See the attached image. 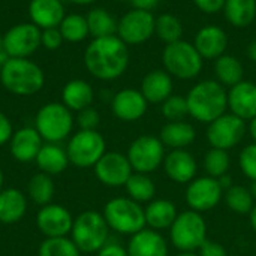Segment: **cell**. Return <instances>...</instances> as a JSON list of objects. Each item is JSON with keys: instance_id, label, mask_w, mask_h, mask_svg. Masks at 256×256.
<instances>
[{"instance_id": "obj_31", "label": "cell", "mask_w": 256, "mask_h": 256, "mask_svg": "<svg viewBox=\"0 0 256 256\" xmlns=\"http://www.w3.org/2000/svg\"><path fill=\"white\" fill-rule=\"evenodd\" d=\"M214 75L224 87H234L244 78L243 63L231 54H224L214 60Z\"/></svg>"}, {"instance_id": "obj_50", "label": "cell", "mask_w": 256, "mask_h": 256, "mask_svg": "<svg viewBox=\"0 0 256 256\" xmlns=\"http://www.w3.org/2000/svg\"><path fill=\"white\" fill-rule=\"evenodd\" d=\"M8 58H9V54H8V51H6L3 36H0V64H3Z\"/></svg>"}, {"instance_id": "obj_28", "label": "cell", "mask_w": 256, "mask_h": 256, "mask_svg": "<svg viewBox=\"0 0 256 256\" xmlns=\"http://www.w3.org/2000/svg\"><path fill=\"white\" fill-rule=\"evenodd\" d=\"M94 99L93 87L84 80H70L64 84L62 90V104L70 111L80 112L84 108L92 106Z\"/></svg>"}, {"instance_id": "obj_46", "label": "cell", "mask_w": 256, "mask_h": 256, "mask_svg": "<svg viewBox=\"0 0 256 256\" xmlns=\"http://www.w3.org/2000/svg\"><path fill=\"white\" fill-rule=\"evenodd\" d=\"M12 135H14L12 123L8 118V116L0 111V146L9 142L10 138H12Z\"/></svg>"}, {"instance_id": "obj_19", "label": "cell", "mask_w": 256, "mask_h": 256, "mask_svg": "<svg viewBox=\"0 0 256 256\" xmlns=\"http://www.w3.org/2000/svg\"><path fill=\"white\" fill-rule=\"evenodd\" d=\"M228 110L244 122L256 117V84L243 80L228 90Z\"/></svg>"}, {"instance_id": "obj_4", "label": "cell", "mask_w": 256, "mask_h": 256, "mask_svg": "<svg viewBox=\"0 0 256 256\" xmlns=\"http://www.w3.org/2000/svg\"><path fill=\"white\" fill-rule=\"evenodd\" d=\"M104 218L110 230L132 237L134 234L147 228L144 207L140 202L128 198H114L104 207Z\"/></svg>"}, {"instance_id": "obj_38", "label": "cell", "mask_w": 256, "mask_h": 256, "mask_svg": "<svg viewBox=\"0 0 256 256\" xmlns=\"http://www.w3.org/2000/svg\"><path fill=\"white\" fill-rule=\"evenodd\" d=\"M204 171L207 172L208 177L219 178L225 174H228L230 166H231V158L226 150L220 148H210L202 159Z\"/></svg>"}, {"instance_id": "obj_15", "label": "cell", "mask_w": 256, "mask_h": 256, "mask_svg": "<svg viewBox=\"0 0 256 256\" xmlns=\"http://www.w3.org/2000/svg\"><path fill=\"white\" fill-rule=\"evenodd\" d=\"M98 180L108 188H122L134 174L126 154L118 152H106L93 166Z\"/></svg>"}, {"instance_id": "obj_27", "label": "cell", "mask_w": 256, "mask_h": 256, "mask_svg": "<svg viewBox=\"0 0 256 256\" xmlns=\"http://www.w3.org/2000/svg\"><path fill=\"white\" fill-rule=\"evenodd\" d=\"M34 162L40 170V172H45L48 176L62 174L70 164L68 152L54 142H45L39 150Z\"/></svg>"}, {"instance_id": "obj_57", "label": "cell", "mask_w": 256, "mask_h": 256, "mask_svg": "<svg viewBox=\"0 0 256 256\" xmlns=\"http://www.w3.org/2000/svg\"><path fill=\"white\" fill-rule=\"evenodd\" d=\"M3 182H4V177H3V171L0 168V192L3 190Z\"/></svg>"}, {"instance_id": "obj_40", "label": "cell", "mask_w": 256, "mask_h": 256, "mask_svg": "<svg viewBox=\"0 0 256 256\" xmlns=\"http://www.w3.org/2000/svg\"><path fill=\"white\" fill-rule=\"evenodd\" d=\"M162 114L168 122H182L189 116L186 96L171 94L165 102H162Z\"/></svg>"}, {"instance_id": "obj_42", "label": "cell", "mask_w": 256, "mask_h": 256, "mask_svg": "<svg viewBox=\"0 0 256 256\" xmlns=\"http://www.w3.org/2000/svg\"><path fill=\"white\" fill-rule=\"evenodd\" d=\"M76 123H78L80 129H82V130H96L100 123V116H99L98 110L88 106L78 112Z\"/></svg>"}, {"instance_id": "obj_14", "label": "cell", "mask_w": 256, "mask_h": 256, "mask_svg": "<svg viewBox=\"0 0 256 256\" xmlns=\"http://www.w3.org/2000/svg\"><path fill=\"white\" fill-rule=\"evenodd\" d=\"M40 28L33 22H21L12 26L4 34V46L9 57L28 58L40 46Z\"/></svg>"}, {"instance_id": "obj_26", "label": "cell", "mask_w": 256, "mask_h": 256, "mask_svg": "<svg viewBox=\"0 0 256 256\" xmlns=\"http://www.w3.org/2000/svg\"><path fill=\"white\" fill-rule=\"evenodd\" d=\"M159 138L165 147L171 150H182V148L189 147L195 141L196 132H195V128L186 120L168 122L162 128Z\"/></svg>"}, {"instance_id": "obj_32", "label": "cell", "mask_w": 256, "mask_h": 256, "mask_svg": "<svg viewBox=\"0 0 256 256\" xmlns=\"http://www.w3.org/2000/svg\"><path fill=\"white\" fill-rule=\"evenodd\" d=\"M88 32L93 39L117 34L118 21L104 8H94L86 15Z\"/></svg>"}, {"instance_id": "obj_53", "label": "cell", "mask_w": 256, "mask_h": 256, "mask_svg": "<svg viewBox=\"0 0 256 256\" xmlns=\"http://www.w3.org/2000/svg\"><path fill=\"white\" fill-rule=\"evenodd\" d=\"M248 54H249V57L254 60V62H256V39L249 45V50H248Z\"/></svg>"}, {"instance_id": "obj_44", "label": "cell", "mask_w": 256, "mask_h": 256, "mask_svg": "<svg viewBox=\"0 0 256 256\" xmlns=\"http://www.w3.org/2000/svg\"><path fill=\"white\" fill-rule=\"evenodd\" d=\"M198 255L200 256H228L226 249L218 243V242H213V240H206L202 243V246L198 249Z\"/></svg>"}, {"instance_id": "obj_29", "label": "cell", "mask_w": 256, "mask_h": 256, "mask_svg": "<svg viewBox=\"0 0 256 256\" xmlns=\"http://www.w3.org/2000/svg\"><path fill=\"white\" fill-rule=\"evenodd\" d=\"M27 212V200L18 189H3L0 192V222L12 225L20 222Z\"/></svg>"}, {"instance_id": "obj_6", "label": "cell", "mask_w": 256, "mask_h": 256, "mask_svg": "<svg viewBox=\"0 0 256 256\" xmlns=\"http://www.w3.org/2000/svg\"><path fill=\"white\" fill-rule=\"evenodd\" d=\"M165 70L178 80H194L202 70L204 58L196 51L195 45L186 40L168 44L162 52Z\"/></svg>"}, {"instance_id": "obj_33", "label": "cell", "mask_w": 256, "mask_h": 256, "mask_svg": "<svg viewBox=\"0 0 256 256\" xmlns=\"http://www.w3.org/2000/svg\"><path fill=\"white\" fill-rule=\"evenodd\" d=\"M130 200L136 202H150L156 196V184L148 174L134 172L124 184Z\"/></svg>"}, {"instance_id": "obj_5", "label": "cell", "mask_w": 256, "mask_h": 256, "mask_svg": "<svg viewBox=\"0 0 256 256\" xmlns=\"http://www.w3.org/2000/svg\"><path fill=\"white\" fill-rule=\"evenodd\" d=\"M110 237V226L104 218V214L98 212H84L74 219L70 238L76 244L81 252L94 254L99 252L106 243Z\"/></svg>"}, {"instance_id": "obj_37", "label": "cell", "mask_w": 256, "mask_h": 256, "mask_svg": "<svg viewBox=\"0 0 256 256\" xmlns=\"http://www.w3.org/2000/svg\"><path fill=\"white\" fill-rule=\"evenodd\" d=\"M183 32H184L183 24H182L180 18H177L176 15H172V14H160L159 16H156L154 34L160 40H164L166 45L182 40Z\"/></svg>"}, {"instance_id": "obj_56", "label": "cell", "mask_w": 256, "mask_h": 256, "mask_svg": "<svg viewBox=\"0 0 256 256\" xmlns=\"http://www.w3.org/2000/svg\"><path fill=\"white\" fill-rule=\"evenodd\" d=\"M176 256H200L196 252H180L178 255Z\"/></svg>"}, {"instance_id": "obj_24", "label": "cell", "mask_w": 256, "mask_h": 256, "mask_svg": "<svg viewBox=\"0 0 256 256\" xmlns=\"http://www.w3.org/2000/svg\"><path fill=\"white\" fill-rule=\"evenodd\" d=\"M174 90L172 76L166 70L154 69L148 72L141 81V93L148 104L165 102Z\"/></svg>"}, {"instance_id": "obj_58", "label": "cell", "mask_w": 256, "mask_h": 256, "mask_svg": "<svg viewBox=\"0 0 256 256\" xmlns=\"http://www.w3.org/2000/svg\"><path fill=\"white\" fill-rule=\"evenodd\" d=\"M117 2H130V0H117Z\"/></svg>"}, {"instance_id": "obj_8", "label": "cell", "mask_w": 256, "mask_h": 256, "mask_svg": "<svg viewBox=\"0 0 256 256\" xmlns=\"http://www.w3.org/2000/svg\"><path fill=\"white\" fill-rule=\"evenodd\" d=\"M170 240L180 252H196L207 240V224L202 214L194 210L178 213L170 228Z\"/></svg>"}, {"instance_id": "obj_20", "label": "cell", "mask_w": 256, "mask_h": 256, "mask_svg": "<svg viewBox=\"0 0 256 256\" xmlns=\"http://www.w3.org/2000/svg\"><path fill=\"white\" fill-rule=\"evenodd\" d=\"M194 45L204 60H216L226 54L228 34L219 26H206L198 30L194 39Z\"/></svg>"}, {"instance_id": "obj_54", "label": "cell", "mask_w": 256, "mask_h": 256, "mask_svg": "<svg viewBox=\"0 0 256 256\" xmlns=\"http://www.w3.org/2000/svg\"><path fill=\"white\" fill-rule=\"evenodd\" d=\"M68 2H70V3H74V4H92V3H94V2H98V0H68Z\"/></svg>"}, {"instance_id": "obj_55", "label": "cell", "mask_w": 256, "mask_h": 256, "mask_svg": "<svg viewBox=\"0 0 256 256\" xmlns=\"http://www.w3.org/2000/svg\"><path fill=\"white\" fill-rule=\"evenodd\" d=\"M249 190H250L252 196L256 200V182H250V188H249Z\"/></svg>"}, {"instance_id": "obj_34", "label": "cell", "mask_w": 256, "mask_h": 256, "mask_svg": "<svg viewBox=\"0 0 256 256\" xmlns=\"http://www.w3.org/2000/svg\"><path fill=\"white\" fill-rule=\"evenodd\" d=\"M58 30L63 36V40L72 42V44L82 42L84 39H87L90 36L87 20H86V16H82L80 14L64 15V18L62 20V22L58 26Z\"/></svg>"}, {"instance_id": "obj_59", "label": "cell", "mask_w": 256, "mask_h": 256, "mask_svg": "<svg viewBox=\"0 0 256 256\" xmlns=\"http://www.w3.org/2000/svg\"><path fill=\"white\" fill-rule=\"evenodd\" d=\"M0 70H2V64H0Z\"/></svg>"}, {"instance_id": "obj_18", "label": "cell", "mask_w": 256, "mask_h": 256, "mask_svg": "<svg viewBox=\"0 0 256 256\" xmlns=\"http://www.w3.org/2000/svg\"><path fill=\"white\" fill-rule=\"evenodd\" d=\"M164 170L170 180L178 184H189L198 171L196 159L190 152L186 148L182 150H171L164 159Z\"/></svg>"}, {"instance_id": "obj_7", "label": "cell", "mask_w": 256, "mask_h": 256, "mask_svg": "<svg viewBox=\"0 0 256 256\" xmlns=\"http://www.w3.org/2000/svg\"><path fill=\"white\" fill-rule=\"evenodd\" d=\"M34 129L45 142L58 144L66 140L74 129L72 111L58 102L45 104L36 114Z\"/></svg>"}, {"instance_id": "obj_25", "label": "cell", "mask_w": 256, "mask_h": 256, "mask_svg": "<svg viewBox=\"0 0 256 256\" xmlns=\"http://www.w3.org/2000/svg\"><path fill=\"white\" fill-rule=\"evenodd\" d=\"M146 214V225L153 231H164L170 230L174 220L178 216L177 206L170 200H153L144 207Z\"/></svg>"}, {"instance_id": "obj_43", "label": "cell", "mask_w": 256, "mask_h": 256, "mask_svg": "<svg viewBox=\"0 0 256 256\" xmlns=\"http://www.w3.org/2000/svg\"><path fill=\"white\" fill-rule=\"evenodd\" d=\"M63 44V36L58 30V27H52V28H45L40 32V46L54 51L57 48H60Z\"/></svg>"}, {"instance_id": "obj_47", "label": "cell", "mask_w": 256, "mask_h": 256, "mask_svg": "<svg viewBox=\"0 0 256 256\" xmlns=\"http://www.w3.org/2000/svg\"><path fill=\"white\" fill-rule=\"evenodd\" d=\"M96 256H129L128 249L123 248L118 243H106L99 252H96Z\"/></svg>"}, {"instance_id": "obj_35", "label": "cell", "mask_w": 256, "mask_h": 256, "mask_svg": "<svg viewBox=\"0 0 256 256\" xmlns=\"http://www.w3.org/2000/svg\"><path fill=\"white\" fill-rule=\"evenodd\" d=\"M224 200L228 208L237 214H249L255 206V198L252 196L249 188L232 184L224 192Z\"/></svg>"}, {"instance_id": "obj_41", "label": "cell", "mask_w": 256, "mask_h": 256, "mask_svg": "<svg viewBox=\"0 0 256 256\" xmlns=\"http://www.w3.org/2000/svg\"><path fill=\"white\" fill-rule=\"evenodd\" d=\"M238 165L242 172L250 180L256 182V142L246 146L238 156Z\"/></svg>"}, {"instance_id": "obj_10", "label": "cell", "mask_w": 256, "mask_h": 256, "mask_svg": "<svg viewBox=\"0 0 256 256\" xmlns=\"http://www.w3.org/2000/svg\"><path fill=\"white\" fill-rule=\"evenodd\" d=\"M128 159L134 172L150 174L164 165L165 159V146L159 136L154 135H141L135 138L128 148Z\"/></svg>"}, {"instance_id": "obj_30", "label": "cell", "mask_w": 256, "mask_h": 256, "mask_svg": "<svg viewBox=\"0 0 256 256\" xmlns=\"http://www.w3.org/2000/svg\"><path fill=\"white\" fill-rule=\"evenodd\" d=\"M222 10L231 26L244 28L256 20V0H225Z\"/></svg>"}, {"instance_id": "obj_17", "label": "cell", "mask_w": 256, "mask_h": 256, "mask_svg": "<svg viewBox=\"0 0 256 256\" xmlns=\"http://www.w3.org/2000/svg\"><path fill=\"white\" fill-rule=\"evenodd\" d=\"M148 102L142 96L141 90L123 88L117 92L111 100V110L114 116L122 122H136L147 112Z\"/></svg>"}, {"instance_id": "obj_45", "label": "cell", "mask_w": 256, "mask_h": 256, "mask_svg": "<svg viewBox=\"0 0 256 256\" xmlns=\"http://www.w3.org/2000/svg\"><path fill=\"white\" fill-rule=\"evenodd\" d=\"M192 2L201 12L208 15H214L220 12L225 4V0H192Z\"/></svg>"}, {"instance_id": "obj_9", "label": "cell", "mask_w": 256, "mask_h": 256, "mask_svg": "<svg viewBox=\"0 0 256 256\" xmlns=\"http://www.w3.org/2000/svg\"><path fill=\"white\" fill-rule=\"evenodd\" d=\"M66 152L72 165L78 168H92L106 153V142L98 130L80 129L70 136Z\"/></svg>"}, {"instance_id": "obj_23", "label": "cell", "mask_w": 256, "mask_h": 256, "mask_svg": "<svg viewBox=\"0 0 256 256\" xmlns=\"http://www.w3.org/2000/svg\"><path fill=\"white\" fill-rule=\"evenodd\" d=\"M9 142L12 156L22 164L34 160L44 146V140L34 128H22L14 132Z\"/></svg>"}, {"instance_id": "obj_52", "label": "cell", "mask_w": 256, "mask_h": 256, "mask_svg": "<svg viewBox=\"0 0 256 256\" xmlns=\"http://www.w3.org/2000/svg\"><path fill=\"white\" fill-rule=\"evenodd\" d=\"M249 222H250V226H252V230L256 232V204L254 206V208H252V212L249 213Z\"/></svg>"}, {"instance_id": "obj_1", "label": "cell", "mask_w": 256, "mask_h": 256, "mask_svg": "<svg viewBox=\"0 0 256 256\" xmlns=\"http://www.w3.org/2000/svg\"><path fill=\"white\" fill-rule=\"evenodd\" d=\"M84 64L98 80H117L129 66V48L117 34L96 38L86 48Z\"/></svg>"}, {"instance_id": "obj_39", "label": "cell", "mask_w": 256, "mask_h": 256, "mask_svg": "<svg viewBox=\"0 0 256 256\" xmlns=\"http://www.w3.org/2000/svg\"><path fill=\"white\" fill-rule=\"evenodd\" d=\"M81 250L69 237L45 238L39 246V256H80Z\"/></svg>"}, {"instance_id": "obj_2", "label": "cell", "mask_w": 256, "mask_h": 256, "mask_svg": "<svg viewBox=\"0 0 256 256\" xmlns=\"http://www.w3.org/2000/svg\"><path fill=\"white\" fill-rule=\"evenodd\" d=\"M189 116L200 123H212L228 110V92L216 80L196 82L186 94Z\"/></svg>"}, {"instance_id": "obj_48", "label": "cell", "mask_w": 256, "mask_h": 256, "mask_svg": "<svg viewBox=\"0 0 256 256\" xmlns=\"http://www.w3.org/2000/svg\"><path fill=\"white\" fill-rule=\"evenodd\" d=\"M159 2L160 0H130L135 9H142V10H150V12L159 4Z\"/></svg>"}, {"instance_id": "obj_22", "label": "cell", "mask_w": 256, "mask_h": 256, "mask_svg": "<svg viewBox=\"0 0 256 256\" xmlns=\"http://www.w3.org/2000/svg\"><path fill=\"white\" fill-rule=\"evenodd\" d=\"M28 18L40 30L58 27L64 18V6L62 0H30Z\"/></svg>"}, {"instance_id": "obj_11", "label": "cell", "mask_w": 256, "mask_h": 256, "mask_svg": "<svg viewBox=\"0 0 256 256\" xmlns=\"http://www.w3.org/2000/svg\"><path fill=\"white\" fill-rule=\"evenodd\" d=\"M246 132H248V124L244 120H242L240 117L231 112L230 114L225 112L219 118L208 123L206 136L213 148H220L228 152L243 141Z\"/></svg>"}, {"instance_id": "obj_13", "label": "cell", "mask_w": 256, "mask_h": 256, "mask_svg": "<svg viewBox=\"0 0 256 256\" xmlns=\"http://www.w3.org/2000/svg\"><path fill=\"white\" fill-rule=\"evenodd\" d=\"M224 198V189L218 178L204 176L195 177L186 188V202L189 210L206 213L213 210Z\"/></svg>"}, {"instance_id": "obj_36", "label": "cell", "mask_w": 256, "mask_h": 256, "mask_svg": "<svg viewBox=\"0 0 256 256\" xmlns=\"http://www.w3.org/2000/svg\"><path fill=\"white\" fill-rule=\"evenodd\" d=\"M27 192H28L30 200L36 202L38 206L44 207L46 204H51V200L54 196V182L51 176L45 172L34 174L28 182Z\"/></svg>"}, {"instance_id": "obj_51", "label": "cell", "mask_w": 256, "mask_h": 256, "mask_svg": "<svg viewBox=\"0 0 256 256\" xmlns=\"http://www.w3.org/2000/svg\"><path fill=\"white\" fill-rule=\"evenodd\" d=\"M249 134H250L254 142H256V117L249 122Z\"/></svg>"}, {"instance_id": "obj_49", "label": "cell", "mask_w": 256, "mask_h": 256, "mask_svg": "<svg viewBox=\"0 0 256 256\" xmlns=\"http://www.w3.org/2000/svg\"><path fill=\"white\" fill-rule=\"evenodd\" d=\"M218 182H219L220 188L224 189V192H225L226 189H230V188L234 184V182H232V177H231L230 174H225V176L219 177V178H218Z\"/></svg>"}, {"instance_id": "obj_16", "label": "cell", "mask_w": 256, "mask_h": 256, "mask_svg": "<svg viewBox=\"0 0 256 256\" xmlns=\"http://www.w3.org/2000/svg\"><path fill=\"white\" fill-rule=\"evenodd\" d=\"M36 225L46 238L68 237L72 231L74 218L66 207L58 204H46L39 210Z\"/></svg>"}, {"instance_id": "obj_3", "label": "cell", "mask_w": 256, "mask_h": 256, "mask_svg": "<svg viewBox=\"0 0 256 256\" xmlns=\"http://www.w3.org/2000/svg\"><path fill=\"white\" fill-rule=\"evenodd\" d=\"M0 81L3 87L16 96H32L45 84V75L39 64L30 58L9 57L0 70Z\"/></svg>"}, {"instance_id": "obj_12", "label": "cell", "mask_w": 256, "mask_h": 256, "mask_svg": "<svg viewBox=\"0 0 256 256\" xmlns=\"http://www.w3.org/2000/svg\"><path fill=\"white\" fill-rule=\"evenodd\" d=\"M156 16L150 10L132 9L126 12L117 24V36L126 45H140L154 34Z\"/></svg>"}, {"instance_id": "obj_21", "label": "cell", "mask_w": 256, "mask_h": 256, "mask_svg": "<svg viewBox=\"0 0 256 256\" xmlns=\"http://www.w3.org/2000/svg\"><path fill=\"white\" fill-rule=\"evenodd\" d=\"M129 256H168V243L160 232L150 228L134 234L128 243Z\"/></svg>"}]
</instances>
